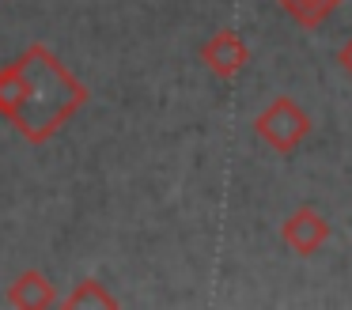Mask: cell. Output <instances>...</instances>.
<instances>
[{
  "label": "cell",
  "mask_w": 352,
  "mask_h": 310,
  "mask_svg": "<svg viewBox=\"0 0 352 310\" xmlns=\"http://www.w3.org/2000/svg\"><path fill=\"white\" fill-rule=\"evenodd\" d=\"M280 242L299 257L318 254V250L329 242V219L322 216V212H314L311 204H303V208H296L280 223Z\"/></svg>",
  "instance_id": "4"
},
{
  "label": "cell",
  "mask_w": 352,
  "mask_h": 310,
  "mask_svg": "<svg viewBox=\"0 0 352 310\" xmlns=\"http://www.w3.org/2000/svg\"><path fill=\"white\" fill-rule=\"evenodd\" d=\"M337 65H341V72L352 80V38L341 45V53H337Z\"/></svg>",
  "instance_id": "8"
},
{
  "label": "cell",
  "mask_w": 352,
  "mask_h": 310,
  "mask_svg": "<svg viewBox=\"0 0 352 310\" xmlns=\"http://www.w3.org/2000/svg\"><path fill=\"white\" fill-rule=\"evenodd\" d=\"M276 4H280L284 12L299 23V27L311 30V27H322V23H326L329 15L344 4V0H276Z\"/></svg>",
  "instance_id": "6"
},
{
  "label": "cell",
  "mask_w": 352,
  "mask_h": 310,
  "mask_svg": "<svg viewBox=\"0 0 352 310\" xmlns=\"http://www.w3.org/2000/svg\"><path fill=\"white\" fill-rule=\"evenodd\" d=\"M197 57H201V65H205L212 76H220V80H235V76L246 68V60H250V45L243 42L239 30L223 27V30H216L208 42H201Z\"/></svg>",
  "instance_id": "3"
},
{
  "label": "cell",
  "mask_w": 352,
  "mask_h": 310,
  "mask_svg": "<svg viewBox=\"0 0 352 310\" xmlns=\"http://www.w3.org/2000/svg\"><path fill=\"white\" fill-rule=\"evenodd\" d=\"M254 133L276 151V155H292L299 144L311 136V113L288 95H276L265 110L254 118Z\"/></svg>",
  "instance_id": "2"
},
{
  "label": "cell",
  "mask_w": 352,
  "mask_h": 310,
  "mask_svg": "<svg viewBox=\"0 0 352 310\" xmlns=\"http://www.w3.org/2000/svg\"><path fill=\"white\" fill-rule=\"evenodd\" d=\"M84 106L87 87L46 42H31L0 68V118L27 144H50Z\"/></svg>",
  "instance_id": "1"
},
{
  "label": "cell",
  "mask_w": 352,
  "mask_h": 310,
  "mask_svg": "<svg viewBox=\"0 0 352 310\" xmlns=\"http://www.w3.org/2000/svg\"><path fill=\"white\" fill-rule=\"evenodd\" d=\"M65 307H69V310H87V307L114 310L118 299L107 291V284H102V280H80V284L65 295Z\"/></svg>",
  "instance_id": "7"
},
{
  "label": "cell",
  "mask_w": 352,
  "mask_h": 310,
  "mask_svg": "<svg viewBox=\"0 0 352 310\" xmlns=\"http://www.w3.org/2000/svg\"><path fill=\"white\" fill-rule=\"evenodd\" d=\"M8 302L19 310H46L57 302V287L50 284L46 272L38 269H23L16 280L8 284Z\"/></svg>",
  "instance_id": "5"
}]
</instances>
